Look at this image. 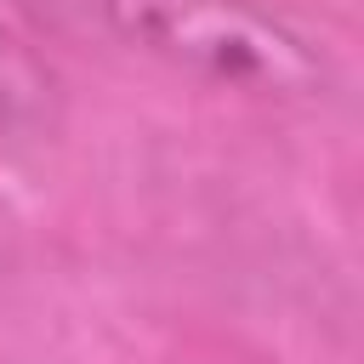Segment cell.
Returning <instances> with one entry per match:
<instances>
[{
	"instance_id": "1",
	"label": "cell",
	"mask_w": 364,
	"mask_h": 364,
	"mask_svg": "<svg viewBox=\"0 0 364 364\" xmlns=\"http://www.w3.org/2000/svg\"><path fill=\"white\" fill-rule=\"evenodd\" d=\"M114 46L250 102L307 108L336 85L330 51L256 0H74Z\"/></svg>"
},
{
	"instance_id": "2",
	"label": "cell",
	"mask_w": 364,
	"mask_h": 364,
	"mask_svg": "<svg viewBox=\"0 0 364 364\" xmlns=\"http://www.w3.org/2000/svg\"><path fill=\"white\" fill-rule=\"evenodd\" d=\"M63 85L51 63L23 46L11 28H0V148H28L57 131Z\"/></svg>"
}]
</instances>
